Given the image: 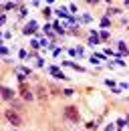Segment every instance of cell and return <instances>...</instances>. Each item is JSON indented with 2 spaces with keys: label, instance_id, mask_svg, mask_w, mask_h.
Wrapping results in <instances>:
<instances>
[{
  "label": "cell",
  "instance_id": "1",
  "mask_svg": "<svg viewBox=\"0 0 129 131\" xmlns=\"http://www.w3.org/2000/svg\"><path fill=\"white\" fill-rule=\"evenodd\" d=\"M64 117L69 121H79V111L77 107H64Z\"/></svg>",
  "mask_w": 129,
  "mask_h": 131
},
{
  "label": "cell",
  "instance_id": "2",
  "mask_svg": "<svg viewBox=\"0 0 129 131\" xmlns=\"http://www.w3.org/2000/svg\"><path fill=\"white\" fill-rule=\"evenodd\" d=\"M6 119H8V121H10L12 125H16V127H18V125L22 123V119H20V115L16 113V111H12V109H10V111H6Z\"/></svg>",
  "mask_w": 129,
  "mask_h": 131
},
{
  "label": "cell",
  "instance_id": "3",
  "mask_svg": "<svg viewBox=\"0 0 129 131\" xmlns=\"http://www.w3.org/2000/svg\"><path fill=\"white\" fill-rule=\"evenodd\" d=\"M20 95H22V99H26V101H32V93H30V89H28L26 83H20Z\"/></svg>",
  "mask_w": 129,
  "mask_h": 131
},
{
  "label": "cell",
  "instance_id": "4",
  "mask_svg": "<svg viewBox=\"0 0 129 131\" xmlns=\"http://www.w3.org/2000/svg\"><path fill=\"white\" fill-rule=\"evenodd\" d=\"M0 93H2V97H4V99H12V97H14V93H12L10 89H4V87L0 89Z\"/></svg>",
  "mask_w": 129,
  "mask_h": 131
},
{
  "label": "cell",
  "instance_id": "5",
  "mask_svg": "<svg viewBox=\"0 0 129 131\" xmlns=\"http://www.w3.org/2000/svg\"><path fill=\"white\" fill-rule=\"evenodd\" d=\"M34 30H36V22H30V24H26V28H24V32H26V34L34 32Z\"/></svg>",
  "mask_w": 129,
  "mask_h": 131
},
{
  "label": "cell",
  "instance_id": "6",
  "mask_svg": "<svg viewBox=\"0 0 129 131\" xmlns=\"http://www.w3.org/2000/svg\"><path fill=\"white\" fill-rule=\"evenodd\" d=\"M101 38H103V40H107V38H109V32H105V30H103V32H101Z\"/></svg>",
  "mask_w": 129,
  "mask_h": 131
},
{
  "label": "cell",
  "instance_id": "7",
  "mask_svg": "<svg viewBox=\"0 0 129 131\" xmlns=\"http://www.w3.org/2000/svg\"><path fill=\"white\" fill-rule=\"evenodd\" d=\"M4 20H6V16H4V14H0V24H4Z\"/></svg>",
  "mask_w": 129,
  "mask_h": 131
},
{
  "label": "cell",
  "instance_id": "8",
  "mask_svg": "<svg viewBox=\"0 0 129 131\" xmlns=\"http://www.w3.org/2000/svg\"><path fill=\"white\" fill-rule=\"evenodd\" d=\"M93 2H99V0H93Z\"/></svg>",
  "mask_w": 129,
  "mask_h": 131
}]
</instances>
